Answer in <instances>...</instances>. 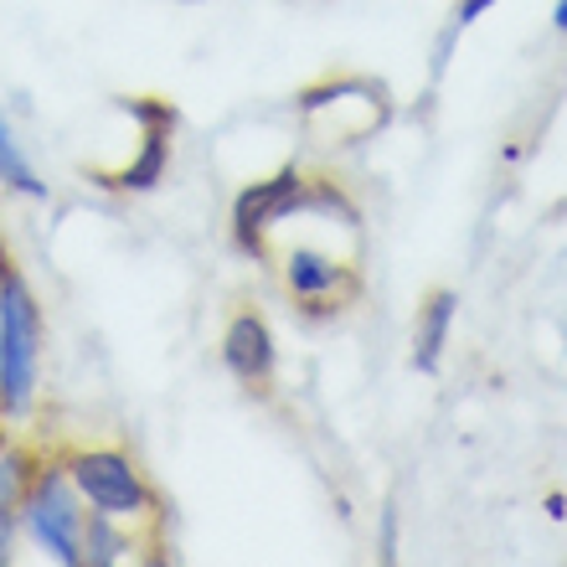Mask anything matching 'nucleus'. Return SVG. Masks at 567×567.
Returning <instances> with one entry per match:
<instances>
[{
	"mask_svg": "<svg viewBox=\"0 0 567 567\" xmlns=\"http://www.w3.org/2000/svg\"><path fill=\"white\" fill-rule=\"evenodd\" d=\"M37 357H42L37 299L11 264H0V419H21L31 408Z\"/></svg>",
	"mask_w": 567,
	"mask_h": 567,
	"instance_id": "1",
	"label": "nucleus"
},
{
	"mask_svg": "<svg viewBox=\"0 0 567 567\" xmlns=\"http://www.w3.org/2000/svg\"><path fill=\"white\" fill-rule=\"evenodd\" d=\"M21 522H27V532L42 542L58 563L83 567L78 542H83V522H89V511H83V495H78L73 475H68V464L31 470L27 501H21Z\"/></svg>",
	"mask_w": 567,
	"mask_h": 567,
	"instance_id": "2",
	"label": "nucleus"
},
{
	"mask_svg": "<svg viewBox=\"0 0 567 567\" xmlns=\"http://www.w3.org/2000/svg\"><path fill=\"white\" fill-rule=\"evenodd\" d=\"M68 475H73L83 506L104 511L114 522H135L150 516V485L140 480L135 460L120 454V449H83L68 460Z\"/></svg>",
	"mask_w": 567,
	"mask_h": 567,
	"instance_id": "3",
	"label": "nucleus"
},
{
	"mask_svg": "<svg viewBox=\"0 0 567 567\" xmlns=\"http://www.w3.org/2000/svg\"><path fill=\"white\" fill-rule=\"evenodd\" d=\"M299 196H305V176H299L295 165L279 171L274 181H258L254 192H243L238 207H233V227H238V238L248 243V248H258L264 227H274L279 217H289V212L299 207Z\"/></svg>",
	"mask_w": 567,
	"mask_h": 567,
	"instance_id": "4",
	"label": "nucleus"
},
{
	"mask_svg": "<svg viewBox=\"0 0 567 567\" xmlns=\"http://www.w3.org/2000/svg\"><path fill=\"white\" fill-rule=\"evenodd\" d=\"M223 361L238 382H269L274 377V336L258 315H238L223 336Z\"/></svg>",
	"mask_w": 567,
	"mask_h": 567,
	"instance_id": "5",
	"label": "nucleus"
},
{
	"mask_svg": "<svg viewBox=\"0 0 567 567\" xmlns=\"http://www.w3.org/2000/svg\"><path fill=\"white\" fill-rule=\"evenodd\" d=\"M31 470H37V464H31L21 449H16V444H0V567L11 563L16 522H21V501H27Z\"/></svg>",
	"mask_w": 567,
	"mask_h": 567,
	"instance_id": "6",
	"label": "nucleus"
},
{
	"mask_svg": "<svg viewBox=\"0 0 567 567\" xmlns=\"http://www.w3.org/2000/svg\"><path fill=\"white\" fill-rule=\"evenodd\" d=\"M284 279H289V289H295L299 299L320 305V299H330L336 289H341L346 269L336 264V258L315 254V248H295V254H289V264H284Z\"/></svg>",
	"mask_w": 567,
	"mask_h": 567,
	"instance_id": "7",
	"label": "nucleus"
},
{
	"mask_svg": "<svg viewBox=\"0 0 567 567\" xmlns=\"http://www.w3.org/2000/svg\"><path fill=\"white\" fill-rule=\"evenodd\" d=\"M454 305H460V299L449 295V289H439V295L429 299V310H423V320H419V357H413L423 372H439V357H444L449 326H454Z\"/></svg>",
	"mask_w": 567,
	"mask_h": 567,
	"instance_id": "8",
	"label": "nucleus"
},
{
	"mask_svg": "<svg viewBox=\"0 0 567 567\" xmlns=\"http://www.w3.org/2000/svg\"><path fill=\"white\" fill-rule=\"evenodd\" d=\"M0 181H6L11 192H21V196H37V202L47 196V186L37 181L31 161L21 155V145H16V135H11V124H6V114H0Z\"/></svg>",
	"mask_w": 567,
	"mask_h": 567,
	"instance_id": "9",
	"label": "nucleus"
},
{
	"mask_svg": "<svg viewBox=\"0 0 567 567\" xmlns=\"http://www.w3.org/2000/svg\"><path fill=\"white\" fill-rule=\"evenodd\" d=\"M165 130H171V124L150 130V135H145V155H140V161L124 171L120 186H130V192H145V186H155V181H161V171H165Z\"/></svg>",
	"mask_w": 567,
	"mask_h": 567,
	"instance_id": "10",
	"label": "nucleus"
},
{
	"mask_svg": "<svg viewBox=\"0 0 567 567\" xmlns=\"http://www.w3.org/2000/svg\"><path fill=\"white\" fill-rule=\"evenodd\" d=\"M495 0H460V21H475V16H485Z\"/></svg>",
	"mask_w": 567,
	"mask_h": 567,
	"instance_id": "11",
	"label": "nucleus"
},
{
	"mask_svg": "<svg viewBox=\"0 0 567 567\" xmlns=\"http://www.w3.org/2000/svg\"><path fill=\"white\" fill-rule=\"evenodd\" d=\"M553 27L567 31V0H557V11H553Z\"/></svg>",
	"mask_w": 567,
	"mask_h": 567,
	"instance_id": "12",
	"label": "nucleus"
}]
</instances>
